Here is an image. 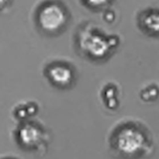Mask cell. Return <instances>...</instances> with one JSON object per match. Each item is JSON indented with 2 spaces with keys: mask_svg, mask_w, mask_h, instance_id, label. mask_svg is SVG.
<instances>
[{
  "mask_svg": "<svg viewBox=\"0 0 159 159\" xmlns=\"http://www.w3.org/2000/svg\"><path fill=\"white\" fill-rule=\"evenodd\" d=\"M65 22L66 15L65 11L57 5H48L43 7L39 13L38 23L45 31H57L61 29Z\"/></svg>",
  "mask_w": 159,
  "mask_h": 159,
  "instance_id": "cell-1",
  "label": "cell"
},
{
  "mask_svg": "<svg viewBox=\"0 0 159 159\" xmlns=\"http://www.w3.org/2000/svg\"><path fill=\"white\" fill-rule=\"evenodd\" d=\"M118 148L121 152H130L138 151V148H141L144 144V138L141 131L138 129L130 127L124 128L117 136Z\"/></svg>",
  "mask_w": 159,
  "mask_h": 159,
  "instance_id": "cell-2",
  "label": "cell"
},
{
  "mask_svg": "<svg viewBox=\"0 0 159 159\" xmlns=\"http://www.w3.org/2000/svg\"><path fill=\"white\" fill-rule=\"evenodd\" d=\"M48 77L56 85L66 86L72 81V72L71 69L65 65H54L48 69Z\"/></svg>",
  "mask_w": 159,
  "mask_h": 159,
  "instance_id": "cell-3",
  "label": "cell"
},
{
  "mask_svg": "<svg viewBox=\"0 0 159 159\" xmlns=\"http://www.w3.org/2000/svg\"><path fill=\"white\" fill-rule=\"evenodd\" d=\"M147 17V16H145ZM142 24L144 25L146 29H148V30L158 31V16H155L153 14L148 16L147 18H144L142 20Z\"/></svg>",
  "mask_w": 159,
  "mask_h": 159,
  "instance_id": "cell-4",
  "label": "cell"
}]
</instances>
